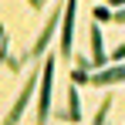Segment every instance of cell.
I'll list each match as a JSON object with an SVG mask.
<instances>
[{"instance_id": "cell-3", "label": "cell", "mask_w": 125, "mask_h": 125, "mask_svg": "<svg viewBox=\"0 0 125 125\" xmlns=\"http://www.w3.org/2000/svg\"><path fill=\"white\" fill-rule=\"evenodd\" d=\"M61 14H64V7H61V3H54V10H51V14H47V21H44V31L37 34L34 47L27 51V61H31V58H41L44 51H47V44H51V37H54V27L61 24Z\"/></svg>"}, {"instance_id": "cell-14", "label": "cell", "mask_w": 125, "mask_h": 125, "mask_svg": "<svg viewBox=\"0 0 125 125\" xmlns=\"http://www.w3.org/2000/svg\"><path fill=\"white\" fill-rule=\"evenodd\" d=\"M108 3H112V7H125V0H108Z\"/></svg>"}, {"instance_id": "cell-13", "label": "cell", "mask_w": 125, "mask_h": 125, "mask_svg": "<svg viewBox=\"0 0 125 125\" xmlns=\"http://www.w3.org/2000/svg\"><path fill=\"white\" fill-rule=\"evenodd\" d=\"M27 3H31L34 10H41V3H44V0H27Z\"/></svg>"}, {"instance_id": "cell-6", "label": "cell", "mask_w": 125, "mask_h": 125, "mask_svg": "<svg viewBox=\"0 0 125 125\" xmlns=\"http://www.w3.org/2000/svg\"><path fill=\"white\" fill-rule=\"evenodd\" d=\"M115 81H125V64H115L108 71H95L91 74V84H115Z\"/></svg>"}, {"instance_id": "cell-2", "label": "cell", "mask_w": 125, "mask_h": 125, "mask_svg": "<svg viewBox=\"0 0 125 125\" xmlns=\"http://www.w3.org/2000/svg\"><path fill=\"white\" fill-rule=\"evenodd\" d=\"M74 17H78V0H64L61 14V58L74 54Z\"/></svg>"}, {"instance_id": "cell-5", "label": "cell", "mask_w": 125, "mask_h": 125, "mask_svg": "<svg viewBox=\"0 0 125 125\" xmlns=\"http://www.w3.org/2000/svg\"><path fill=\"white\" fill-rule=\"evenodd\" d=\"M88 41H91V64H95V68H105V64H108V54H105V37H102V27H98V24H91Z\"/></svg>"}, {"instance_id": "cell-12", "label": "cell", "mask_w": 125, "mask_h": 125, "mask_svg": "<svg viewBox=\"0 0 125 125\" xmlns=\"http://www.w3.org/2000/svg\"><path fill=\"white\" fill-rule=\"evenodd\" d=\"M112 21H115V24H125V7L118 10V14H112Z\"/></svg>"}, {"instance_id": "cell-1", "label": "cell", "mask_w": 125, "mask_h": 125, "mask_svg": "<svg viewBox=\"0 0 125 125\" xmlns=\"http://www.w3.org/2000/svg\"><path fill=\"white\" fill-rule=\"evenodd\" d=\"M51 95H54V54L44 58L41 68V98H37V125H47L51 115Z\"/></svg>"}, {"instance_id": "cell-4", "label": "cell", "mask_w": 125, "mask_h": 125, "mask_svg": "<svg viewBox=\"0 0 125 125\" xmlns=\"http://www.w3.org/2000/svg\"><path fill=\"white\" fill-rule=\"evenodd\" d=\"M37 81H41V74H37V71H31V74H27V84L21 88V95H17L14 108L7 112L3 125H17V122H21V115H24V108H27V102H31V95H34V84H37Z\"/></svg>"}, {"instance_id": "cell-11", "label": "cell", "mask_w": 125, "mask_h": 125, "mask_svg": "<svg viewBox=\"0 0 125 125\" xmlns=\"http://www.w3.org/2000/svg\"><path fill=\"white\" fill-rule=\"evenodd\" d=\"M112 58H115V61H122V58H125V41L118 44V47H115V51H112Z\"/></svg>"}, {"instance_id": "cell-10", "label": "cell", "mask_w": 125, "mask_h": 125, "mask_svg": "<svg viewBox=\"0 0 125 125\" xmlns=\"http://www.w3.org/2000/svg\"><path fill=\"white\" fill-rule=\"evenodd\" d=\"M10 54H7V31L0 27V61H7Z\"/></svg>"}, {"instance_id": "cell-7", "label": "cell", "mask_w": 125, "mask_h": 125, "mask_svg": "<svg viewBox=\"0 0 125 125\" xmlns=\"http://www.w3.org/2000/svg\"><path fill=\"white\" fill-rule=\"evenodd\" d=\"M88 68H91V61H84V58H78V68L71 71V84H84V81H91Z\"/></svg>"}, {"instance_id": "cell-9", "label": "cell", "mask_w": 125, "mask_h": 125, "mask_svg": "<svg viewBox=\"0 0 125 125\" xmlns=\"http://www.w3.org/2000/svg\"><path fill=\"white\" fill-rule=\"evenodd\" d=\"M91 17H95V24H105V21H112V10H108V7H95Z\"/></svg>"}, {"instance_id": "cell-8", "label": "cell", "mask_w": 125, "mask_h": 125, "mask_svg": "<svg viewBox=\"0 0 125 125\" xmlns=\"http://www.w3.org/2000/svg\"><path fill=\"white\" fill-rule=\"evenodd\" d=\"M108 108H112V98H105V102L98 105V112H95V122H91V125H105V118H108Z\"/></svg>"}]
</instances>
